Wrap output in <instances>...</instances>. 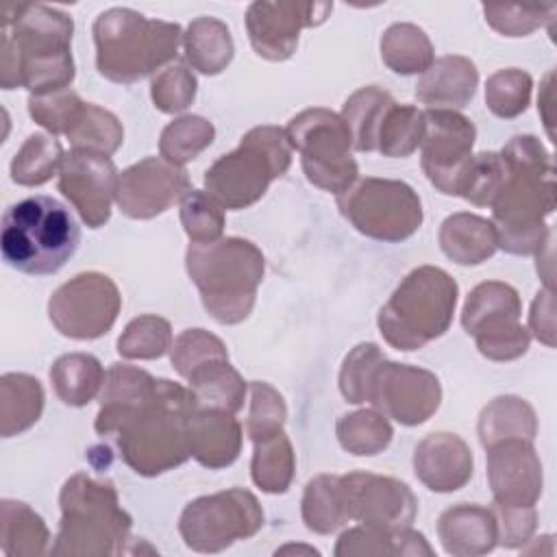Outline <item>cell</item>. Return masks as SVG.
I'll use <instances>...</instances> for the list:
<instances>
[{"instance_id":"obj_30","label":"cell","mask_w":557,"mask_h":557,"mask_svg":"<svg viewBox=\"0 0 557 557\" xmlns=\"http://www.w3.org/2000/svg\"><path fill=\"white\" fill-rule=\"evenodd\" d=\"M50 533L39 513L26 503L4 498L0 503V546L11 557H37L46 553Z\"/></svg>"},{"instance_id":"obj_36","label":"cell","mask_w":557,"mask_h":557,"mask_svg":"<svg viewBox=\"0 0 557 557\" xmlns=\"http://www.w3.org/2000/svg\"><path fill=\"white\" fill-rule=\"evenodd\" d=\"M302 520L309 531L320 535L335 533L350 520L346 511L342 476L320 474L307 483L302 494Z\"/></svg>"},{"instance_id":"obj_27","label":"cell","mask_w":557,"mask_h":557,"mask_svg":"<svg viewBox=\"0 0 557 557\" xmlns=\"http://www.w3.org/2000/svg\"><path fill=\"white\" fill-rule=\"evenodd\" d=\"M337 557H383V555H433L424 535L407 529H379V527H352L344 531L333 550Z\"/></svg>"},{"instance_id":"obj_25","label":"cell","mask_w":557,"mask_h":557,"mask_svg":"<svg viewBox=\"0 0 557 557\" xmlns=\"http://www.w3.org/2000/svg\"><path fill=\"white\" fill-rule=\"evenodd\" d=\"M154 385L157 379L146 370L128 363H113L107 370L98 394L100 411L96 416V431L100 435H113L117 424L152 394Z\"/></svg>"},{"instance_id":"obj_47","label":"cell","mask_w":557,"mask_h":557,"mask_svg":"<svg viewBox=\"0 0 557 557\" xmlns=\"http://www.w3.org/2000/svg\"><path fill=\"white\" fill-rule=\"evenodd\" d=\"M181 222L191 244H207L222 237L224 207L202 189H189L181 198Z\"/></svg>"},{"instance_id":"obj_53","label":"cell","mask_w":557,"mask_h":557,"mask_svg":"<svg viewBox=\"0 0 557 557\" xmlns=\"http://www.w3.org/2000/svg\"><path fill=\"white\" fill-rule=\"evenodd\" d=\"M485 22L507 35V37H524L540 28L544 20H550L555 13V4L548 7H496V4H485L483 7Z\"/></svg>"},{"instance_id":"obj_9","label":"cell","mask_w":557,"mask_h":557,"mask_svg":"<svg viewBox=\"0 0 557 557\" xmlns=\"http://www.w3.org/2000/svg\"><path fill=\"white\" fill-rule=\"evenodd\" d=\"M292 163V146L285 128L255 126L239 146L222 154L205 172V191L224 209H246L255 205L268 185L283 176Z\"/></svg>"},{"instance_id":"obj_29","label":"cell","mask_w":557,"mask_h":557,"mask_svg":"<svg viewBox=\"0 0 557 557\" xmlns=\"http://www.w3.org/2000/svg\"><path fill=\"white\" fill-rule=\"evenodd\" d=\"M44 409V389L35 376L9 372L0 379V433L13 437L30 429Z\"/></svg>"},{"instance_id":"obj_39","label":"cell","mask_w":557,"mask_h":557,"mask_svg":"<svg viewBox=\"0 0 557 557\" xmlns=\"http://www.w3.org/2000/svg\"><path fill=\"white\" fill-rule=\"evenodd\" d=\"M65 152L54 135H28L11 161V178L20 185H41L59 174Z\"/></svg>"},{"instance_id":"obj_31","label":"cell","mask_w":557,"mask_h":557,"mask_svg":"<svg viewBox=\"0 0 557 557\" xmlns=\"http://www.w3.org/2000/svg\"><path fill=\"white\" fill-rule=\"evenodd\" d=\"M104 370L94 355L70 352L59 357L50 368V381L57 396L72 407L94 400L104 383Z\"/></svg>"},{"instance_id":"obj_17","label":"cell","mask_w":557,"mask_h":557,"mask_svg":"<svg viewBox=\"0 0 557 557\" xmlns=\"http://www.w3.org/2000/svg\"><path fill=\"white\" fill-rule=\"evenodd\" d=\"M331 11V2H252L246 13L250 44L259 57L285 61L296 52L300 28L322 24Z\"/></svg>"},{"instance_id":"obj_35","label":"cell","mask_w":557,"mask_h":557,"mask_svg":"<svg viewBox=\"0 0 557 557\" xmlns=\"http://www.w3.org/2000/svg\"><path fill=\"white\" fill-rule=\"evenodd\" d=\"M394 102L389 91L368 85L357 89L342 109V120L350 133L352 148L359 152L376 150V135L387 107Z\"/></svg>"},{"instance_id":"obj_42","label":"cell","mask_w":557,"mask_h":557,"mask_svg":"<svg viewBox=\"0 0 557 557\" xmlns=\"http://www.w3.org/2000/svg\"><path fill=\"white\" fill-rule=\"evenodd\" d=\"M337 440L350 455H376L392 442V426L376 409H361L337 420Z\"/></svg>"},{"instance_id":"obj_10","label":"cell","mask_w":557,"mask_h":557,"mask_svg":"<svg viewBox=\"0 0 557 557\" xmlns=\"http://www.w3.org/2000/svg\"><path fill=\"white\" fill-rule=\"evenodd\" d=\"M287 141L300 152V163L309 183L335 196L346 191L359 174L350 154L352 141L342 115L315 107L294 115L285 128Z\"/></svg>"},{"instance_id":"obj_32","label":"cell","mask_w":557,"mask_h":557,"mask_svg":"<svg viewBox=\"0 0 557 557\" xmlns=\"http://www.w3.org/2000/svg\"><path fill=\"white\" fill-rule=\"evenodd\" d=\"M189 389L198 409H220L235 413L244 405L246 383L228 359H218L196 370L189 379Z\"/></svg>"},{"instance_id":"obj_16","label":"cell","mask_w":557,"mask_h":557,"mask_svg":"<svg viewBox=\"0 0 557 557\" xmlns=\"http://www.w3.org/2000/svg\"><path fill=\"white\" fill-rule=\"evenodd\" d=\"M474 139L476 128L466 115L444 109L424 111V133L420 141L422 170L442 194L457 196V185L472 157Z\"/></svg>"},{"instance_id":"obj_37","label":"cell","mask_w":557,"mask_h":557,"mask_svg":"<svg viewBox=\"0 0 557 557\" xmlns=\"http://www.w3.org/2000/svg\"><path fill=\"white\" fill-rule=\"evenodd\" d=\"M381 59L396 74H422L435 61L426 33L413 24H392L381 37Z\"/></svg>"},{"instance_id":"obj_19","label":"cell","mask_w":557,"mask_h":557,"mask_svg":"<svg viewBox=\"0 0 557 557\" xmlns=\"http://www.w3.org/2000/svg\"><path fill=\"white\" fill-rule=\"evenodd\" d=\"M346 511L350 520L379 529L411 527L418 500L398 479L372 472H350L342 476Z\"/></svg>"},{"instance_id":"obj_3","label":"cell","mask_w":557,"mask_h":557,"mask_svg":"<svg viewBox=\"0 0 557 557\" xmlns=\"http://www.w3.org/2000/svg\"><path fill=\"white\" fill-rule=\"evenodd\" d=\"M196 409L191 389L157 379L152 394L113 433L122 459L144 476H157L187 461L191 457L187 424Z\"/></svg>"},{"instance_id":"obj_4","label":"cell","mask_w":557,"mask_h":557,"mask_svg":"<svg viewBox=\"0 0 557 557\" xmlns=\"http://www.w3.org/2000/svg\"><path fill=\"white\" fill-rule=\"evenodd\" d=\"M185 265L213 320L237 324L248 318L263 278V255L252 242L220 237L207 244H191Z\"/></svg>"},{"instance_id":"obj_24","label":"cell","mask_w":557,"mask_h":557,"mask_svg":"<svg viewBox=\"0 0 557 557\" xmlns=\"http://www.w3.org/2000/svg\"><path fill=\"white\" fill-rule=\"evenodd\" d=\"M187 433L191 457L211 470L231 466L242 450V426L228 411L196 409Z\"/></svg>"},{"instance_id":"obj_43","label":"cell","mask_w":557,"mask_h":557,"mask_svg":"<svg viewBox=\"0 0 557 557\" xmlns=\"http://www.w3.org/2000/svg\"><path fill=\"white\" fill-rule=\"evenodd\" d=\"M213 135L215 128L209 120L200 115H183L163 128L159 152L165 161L181 168L183 163L196 159L213 141Z\"/></svg>"},{"instance_id":"obj_45","label":"cell","mask_w":557,"mask_h":557,"mask_svg":"<svg viewBox=\"0 0 557 557\" xmlns=\"http://www.w3.org/2000/svg\"><path fill=\"white\" fill-rule=\"evenodd\" d=\"M170 348L172 329L161 315H139L117 337V352L126 359H159Z\"/></svg>"},{"instance_id":"obj_33","label":"cell","mask_w":557,"mask_h":557,"mask_svg":"<svg viewBox=\"0 0 557 557\" xmlns=\"http://www.w3.org/2000/svg\"><path fill=\"white\" fill-rule=\"evenodd\" d=\"M537 431L535 411L518 396L494 398L479 418V440L483 448L503 440L533 442Z\"/></svg>"},{"instance_id":"obj_23","label":"cell","mask_w":557,"mask_h":557,"mask_svg":"<svg viewBox=\"0 0 557 557\" xmlns=\"http://www.w3.org/2000/svg\"><path fill=\"white\" fill-rule=\"evenodd\" d=\"M479 85V72L474 63L459 54H446L431 63L422 72L416 85V98L426 104V109L455 111L463 109Z\"/></svg>"},{"instance_id":"obj_11","label":"cell","mask_w":557,"mask_h":557,"mask_svg":"<svg viewBox=\"0 0 557 557\" xmlns=\"http://www.w3.org/2000/svg\"><path fill=\"white\" fill-rule=\"evenodd\" d=\"M342 215L366 237L403 242L422 224V205L413 187L394 178H361L337 194Z\"/></svg>"},{"instance_id":"obj_50","label":"cell","mask_w":557,"mask_h":557,"mask_svg":"<svg viewBox=\"0 0 557 557\" xmlns=\"http://www.w3.org/2000/svg\"><path fill=\"white\" fill-rule=\"evenodd\" d=\"M287 407L283 396L263 381L250 383V411L246 420V433L255 442L265 440L283 431Z\"/></svg>"},{"instance_id":"obj_49","label":"cell","mask_w":557,"mask_h":557,"mask_svg":"<svg viewBox=\"0 0 557 557\" xmlns=\"http://www.w3.org/2000/svg\"><path fill=\"white\" fill-rule=\"evenodd\" d=\"M152 102L163 113L185 111L196 98V78L185 61H172L152 76Z\"/></svg>"},{"instance_id":"obj_34","label":"cell","mask_w":557,"mask_h":557,"mask_svg":"<svg viewBox=\"0 0 557 557\" xmlns=\"http://www.w3.org/2000/svg\"><path fill=\"white\" fill-rule=\"evenodd\" d=\"M185 61L202 74H220L233 59V39L228 28L215 17H198L183 35Z\"/></svg>"},{"instance_id":"obj_7","label":"cell","mask_w":557,"mask_h":557,"mask_svg":"<svg viewBox=\"0 0 557 557\" xmlns=\"http://www.w3.org/2000/svg\"><path fill=\"white\" fill-rule=\"evenodd\" d=\"M61 524L52 555L102 557L124 553L131 540V516L120 507L111 481L85 472L72 474L61 487Z\"/></svg>"},{"instance_id":"obj_20","label":"cell","mask_w":557,"mask_h":557,"mask_svg":"<svg viewBox=\"0 0 557 557\" xmlns=\"http://www.w3.org/2000/svg\"><path fill=\"white\" fill-rule=\"evenodd\" d=\"M189 189V176L183 168L163 157H146L120 174L115 202L124 215L150 220L168 211Z\"/></svg>"},{"instance_id":"obj_41","label":"cell","mask_w":557,"mask_h":557,"mask_svg":"<svg viewBox=\"0 0 557 557\" xmlns=\"http://www.w3.org/2000/svg\"><path fill=\"white\" fill-rule=\"evenodd\" d=\"M424 111L411 104L392 102L381 120L376 150L383 157H409L422 141Z\"/></svg>"},{"instance_id":"obj_55","label":"cell","mask_w":557,"mask_h":557,"mask_svg":"<svg viewBox=\"0 0 557 557\" xmlns=\"http://www.w3.org/2000/svg\"><path fill=\"white\" fill-rule=\"evenodd\" d=\"M529 324L533 335L544 342L546 346H555V315H553V289H542L537 292L533 307H531V315H529Z\"/></svg>"},{"instance_id":"obj_15","label":"cell","mask_w":557,"mask_h":557,"mask_svg":"<svg viewBox=\"0 0 557 557\" xmlns=\"http://www.w3.org/2000/svg\"><path fill=\"white\" fill-rule=\"evenodd\" d=\"M442 387L433 372L383 359L374 372L368 403L405 426L426 422L440 407Z\"/></svg>"},{"instance_id":"obj_54","label":"cell","mask_w":557,"mask_h":557,"mask_svg":"<svg viewBox=\"0 0 557 557\" xmlns=\"http://www.w3.org/2000/svg\"><path fill=\"white\" fill-rule=\"evenodd\" d=\"M496 518V542L505 548H518L527 544L535 531L537 513L535 507H509L494 503Z\"/></svg>"},{"instance_id":"obj_22","label":"cell","mask_w":557,"mask_h":557,"mask_svg":"<svg viewBox=\"0 0 557 557\" xmlns=\"http://www.w3.org/2000/svg\"><path fill=\"white\" fill-rule=\"evenodd\" d=\"M416 476L433 492L461 490L472 476V453L453 433H431L413 450Z\"/></svg>"},{"instance_id":"obj_44","label":"cell","mask_w":557,"mask_h":557,"mask_svg":"<svg viewBox=\"0 0 557 557\" xmlns=\"http://www.w3.org/2000/svg\"><path fill=\"white\" fill-rule=\"evenodd\" d=\"M507 176L505 161L498 152H479L472 154L461 172L457 196L466 198L476 207H490L503 187Z\"/></svg>"},{"instance_id":"obj_46","label":"cell","mask_w":557,"mask_h":557,"mask_svg":"<svg viewBox=\"0 0 557 557\" xmlns=\"http://www.w3.org/2000/svg\"><path fill=\"white\" fill-rule=\"evenodd\" d=\"M533 81L527 72L518 67L498 70L487 78L485 85V102L487 109L498 117H516L527 111L531 102Z\"/></svg>"},{"instance_id":"obj_5","label":"cell","mask_w":557,"mask_h":557,"mask_svg":"<svg viewBox=\"0 0 557 557\" xmlns=\"http://www.w3.org/2000/svg\"><path fill=\"white\" fill-rule=\"evenodd\" d=\"M94 41L98 72L113 83L131 85L176 59L183 33L178 24L115 7L96 17Z\"/></svg>"},{"instance_id":"obj_48","label":"cell","mask_w":557,"mask_h":557,"mask_svg":"<svg viewBox=\"0 0 557 557\" xmlns=\"http://www.w3.org/2000/svg\"><path fill=\"white\" fill-rule=\"evenodd\" d=\"M170 352H172V357H170L172 366L183 379H189L196 370L205 368L211 361L228 359V352H226V346L222 344V339L205 329L183 331L174 339Z\"/></svg>"},{"instance_id":"obj_12","label":"cell","mask_w":557,"mask_h":557,"mask_svg":"<svg viewBox=\"0 0 557 557\" xmlns=\"http://www.w3.org/2000/svg\"><path fill=\"white\" fill-rule=\"evenodd\" d=\"M518 292L500 281L479 283L466 298L461 324L476 348L492 361H511L527 352L531 333L520 324Z\"/></svg>"},{"instance_id":"obj_28","label":"cell","mask_w":557,"mask_h":557,"mask_svg":"<svg viewBox=\"0 0 557 557\" xmlns=\"http://www.w3.org/2000/svg\"><path fill=\"white\" fill-rule=\"evenodd\" d=\"M440 246L455 263L476 265L496 252L498 242L490 220L459 211L442 222Z\"/></svg>"},{"instance_id":"obj_6","label":"cell","mask_w":557,"mask_h":557,"mask_svg":"<svg viewBox=\"0 0 557 557\" xmlns=\"http://www.w3.org/2000/svg\"><path fill=\"white\" fill-rule=\"evenodd\" d=\"M81 231L65 205L52 196H30L2 215L0 248L17 272L46 276L59 272L76 252Z\"/></svg>"},{"instance_id":"obj_52","label":"cell","mask_w":557,"mask_h":557,"mask_svg":"<svg viewBox=\"0 0 557 557\" xmlns=\"http://www.w3.org/2000/svg\"><path fill=\"white\" fill-rule=\"evenodd\" d=\"M83 107L85 102L70 87L50 94H30L28 98L30 117L52 135H67Z\"/></svg>"},{"instance_id":"obj_40","label":"cell","mask_w":557,"mask_h":557,"mask_svg":"<svg viewBox=\"0 0 557 557\" xmlns=\"http://www.w3.org/2000/svg\"><path fill=\"white\" fill-rule=\"evenodd\" d=\"M72 144V150H83V152H96V154H113L122 139L124 131L120 120L96 104L85 102L83 111L78 113L76 122L65 135Z\"/></svg>"},{"instance_id":"obj_14","label":"cell","mask_w":557,"mask_h":557,"mask_svg":"<svg viewBox=\"0 0 557 557\" xmlns=\"http://www.w3.org/2000/svg\"><path fill=\"white\" fill-rule=\"evenodd\" d=\"M120 307V292L107 274L83 272L52 294L48 315L61 335L96 339L113 326Z\"/></svg>"},{"instance_id":"obj_51","label":"cell","mask_w":557,"mask_h":557,"mask_svg":"<svg viewBox=\"0 0 557 557\" xmlns=\"http://www.w3.org/2000/svg\"><path fill=\"white\" fill-rule=\"evenodd\" d=\"M383 359L381 348L372 342L359 344L346 355L339 370V389L348 403H368L374 372Z\"/></svg>"},{"instance_id":"obj_1","label":"cell","mask_w":557,"mask_h":557,"mask_svg":"<svg viewBox=\"0 0 557 557\" xmlns=\"http://www.w3.org/2000/svg\"><path fill=\"white\" fill-rule=\"evenodd\" d=\"M498 154L507 168L505 183L490 205L498 248L533 255L550 237L544 220L557 202L553 159L533 135H516Z\"/></svg>"},{"instance_id":"obj_18","label":"cell","mask_w":557,"mask_h":557,"mask_svg":"<svg viewBox=\"0 0 557 557\" xmlns=\"http://www.w3.org/2000/svg\"><path fill=\"white\" fill-rule=\"evenodd\" d=\"M117 181L120 174L107 154L70 150L59 168V191L89 228H98L109 220Z\"/></svg>"},{"instance_id":"obj_21","label":"cell","mask_w":557,"mask_h":557,"mask_svg":"<svg viewBox=\"0 0 557 557\" xmlns=\"http://www.w3.org/2000/svg\"><path fill=\"white\" fill-rule=\"evenodd\" d=\"M485 450L494 503L533 507L542 494V463L531 442L503 440Z\"/></svg>"},{"instance_id":"obj_13","label":"cell","mask_w":557,"mask_h":557,"mask_svg":"<svg viewBox=\"0 0 557 557\" xmlns=\"http://www.w3.org/2000/svg\"><path fill=\"white\" fill-rule=\"evenodd\" d=\"M263 527L259 500L242 487H231L191 500L178 520L185 544L196 553H220L237 540L252 537Z\"/></svg>"},{"instance_id":"obj_56","label":"cell","mask_w":557,"mask_h":557,"mask_svg":"<svg viewBox=\"0 0 557 557\" xmlns=\"http://www.w3.org/2000/svg\"><path fill=\"white\" fill-rule=\"evenodd\" d=\"M307 553V555H318L315 548H307V546H283L276 550V555H283V553Z\"/></svg>"},{"instance_id":"obj_8","label":"cell","mask_w":557,"mask_h":557,"mask_svg":"<svg viewBox=\"0 0 557 557\" xmlns=\"http://www.w3.org/2000/svg\"><path fill=\"white\" fill-rule=\"evenodd\" d=\"M455 278L435 265L411 270L379 311V329L385 342L398 350H418L442 337L457 305Z\"/></svg>"},{"instance_id":"obj_2","label":"cell","mask_w":557,"mask_h":557,"mask_svg":"<svg viewBox=\"0 0 557 557\" xmlns=\"http://www.w3.org/2000/svg\"><path fill=\"white\" fill-rule=\"evenodd\" d=\"M74 22L46 4H9L2 20L0 85L30 94L67 89L74 81L70 52Z\"/></svg>"},{"instance_id":"obj_26","label":"cell","mask_w":557,"mask_h":557,"mask_svg":"<svg viewBox=\"0 0 557 557\" xmlns=\"http://www.w3.org/2000/svg\"><path fill=\"white\" fill-rule=\"evenodd\" d=\"M437 535L448 555L479 557L490 553L496 542L494 511L481 505H455L440 516Z\"/></svg>"},{"instance_id":"obj_38","label":"cell","mask_w":557,"mask_h":557,"mask_svg":"<svg viewBox=\"0 0 557 557\" xmlns=\"http://www.w3.org/2000/svg\"><path fill=\"white\" fill-rule=\"evenodd\" d=\"M296 470V457L289 437L281 431L265 440L255 442L252 453V481L268 494H283L287 492Z\"/></svg>"}]
</instances>
